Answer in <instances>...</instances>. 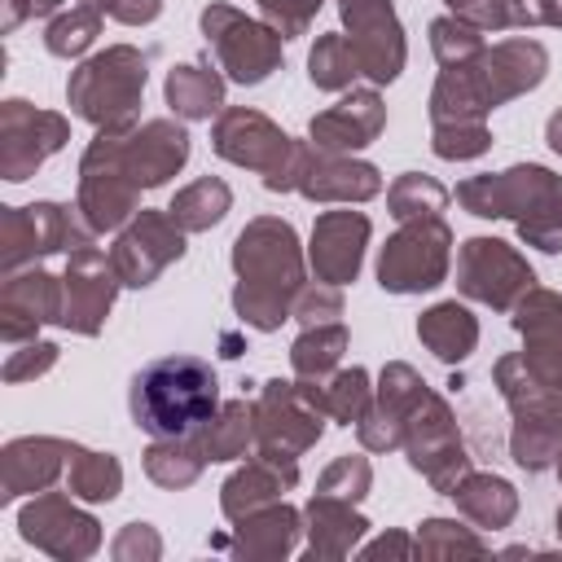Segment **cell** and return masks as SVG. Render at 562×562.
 Segmentation results:
<instances>
[{
	"label": "cell",
	"mask_w": 562,
	"mask_h": 562,
	"mask_svg": "<svg viewBox=\"0 0 562 562\" xmlns=\"http://www.w3.org/2000/svg\"><path fill=\"white\" fill-rule=\"evenodd\" d=\"M119 127H105L110 145H114V158L119 167L132 176L136 189H154L162 184L184 158H189V132L184 127H171V123H145L136 136L119 140L114 136Z\"/></svg>",
	"instance_id": "13"
},
{
	"label": "cell",
	"mask_w": 562,
	"mask_h": 562,
	"mask_svg": "<svg viewBox=\"0 0 562 562\" xmlns=\"http://www.w3.org/2000/svg\"><path fill=\"white\" fill-rule=\"evenodd\" d=\"M342 347H347V329L342 325H307V334L294 342L290 360H294V369L303 378H321L342 356Z\"/></svg>",
	"instance_id": "27"
},
{
	"label": "cell",
	"mask_w": 562,
	"mask_h": 562,
	"mask_svg": "<svg viewBox=\"0 0 562 562\" xmlns=\"http://www.w3.org/2000/svg\"><path fill=\"white\" fill-rule=\"evenodd\" d=\"M430 48H435V57H439L443 66H461L465 57H474V53L483 48V35H479V26L465 22V18H439V22L430 26Z\"/></svg>",
	"instance_id": "31"
},
{
	"label": "cell",
	"mask_w": 562,
	"mask_h": 562,
	"mask_svg": "<svg viewBox=\"0 0 562 562\" xmlns=\"http://www.w3.org/2000/svg\"><path fill=\"white\" fill-rule=\"evenodd\" d=\"M167 101L184 119H211L224 101V83L202 66H176L167 79Z\"/></svg>",
	"instance_id": "20"
},
{
	"label": "cell",
	"mask_w": 562,
	"mask_h": 562,
	"mask_svg": "<svg viewBox=\"0 0 562 562\" xmlns=\"http://www.w3.org/2000/svg\"><path fill=\"white\" fill-rule=\"evenodd\" d=\"M316 9H321V0H263V13L272 18V31H277L281 40L299 35Z\"/></svg>",
	"instance_id": "33"
},
{
	"label": "cell",
	"mask_w": 562,
	"mask_h": 562,
	"mask_svg": "<svg viewBox=\"0 0 562 562\" xmlns=\"http://www.w3.org/2000/svg\"><path fill=\"white\" fill-rule=\"evenodd\" d=\"M549 145H553V149L562 154V110H558V114L549 119Z\"/></svg>",
	"instance_id": "39"
},
{
	"label": "cell",
	"mask_w": 562,
	"mask_h": 562,
	"mask_svg": "<svg viewBox=\"0 0 562 562\" xmlns=\"http://www.w3.org/2000/svg\"><path fill=\"white\" fill-rule=\"evenodd\" d=\"M540 18L553 22V26H562V0H540Z\"/></svg>",
	"instance_id": "38"
},
{
	"label": "cell",
	"mask_w": 562,
	"mask_h": 562,
	"mask_svg": "<svg viewBox=\"0 0 562 562\" xmlns=\"http://www.w3.org/2000/svg\"><path fill=\"white\" fill-rule=\"evenodd\" d=\"M417 334H422V342L439 356V360H465L470 351H474V342H479V325H474V316L461 307V303H439V307H430L422 321H417Z\"/></svg>",
	"instance_id": "19"
},
{
	"label": "cell",
	"mask_w": 562,
	"mask_h": 562,
	"mask_svg": "<svg viewBox=\"0 0 562 562\" xmlns=\"http://www.w3.org/2000/svg\"><path fill=\"white\" fill-rule=\"evenodd\" d=\"M307 198H373L382 189L378 171L369 162H347V158H312L303 149L299 184Z\"/></svg>",
	"instance_id": "18"
},
{
	"label": "cell",
	"mask_w": 562,
	"mask_h": 562,
	"mask_svg": "<svg viewBox=\"0 0 562 562\" xmlns=\"http://www.w3.org/2000/svg\"><path fill=\"white\" fill-rule=\"evenodd\" d=\"M342 18L351 26V48L360 70H369L378 83H391L404 66V40L395 9L386 0H342Z\"/></svg>",
	"instance_id": "11"
},
{
	"label": "cell",
	"mask_w": 562,
	"mask_h": 562,
	"mask_svg": "<svg viewBox=\"0 0 562 562\" xmlns=\"http://www.w3.org/2000/svg\"><path fill=\"white\" fill-rule=\"evenodd\" d=\"M145 88V57L132 48H110L92 57L75 79H70V101L83 119L123 127L132 119V105Z\"/></svg>",
	"instance_id": "5"
},
{
	"label": "cell",
	"mask_w": 562,
	"mask_h": 562,
	"mask_svg": "<svg viewBox=\"0 0 562 562\" xmlns=\"http://www.w3.org/2000/svg\"><path fill=\"white\" fill-rule=\"evenodd\" d=\"M321 404H325V413L329 417H338V422H360L373 404H369V373L364 369H342L325 391H321Z\"/></svg>",
	"instance_id": "29"
},
{
	"label": "cell",
	"mask_w": 562,
	"mask_h": 562,
	"mask_svg": "<svg viewBox=\"0 0 562 562\" xmlns=\"http://www.w3.org/2000/svg\"><path fill=\"white\" fill-rule=\"evenodd\" d=\"M119 483H123V474H119L114 457L70 448V492H79L88 501H110V496H119Z\"/></svg>",
	"instance_id": "26"
},
{
	"label": "cell",
	"mask_w": 562,
	"mask_h": 562,
	"mask_svg": "<svg viewBox=\"0 0 562 562\" xmlns=\"http://www.w3.org/2000/svg\"><path fill=\"white\" fill-rule=\"evenodd\" d=\"M558 531H562V514H558Z\"/></svg>",
	"instance_id": "40"
},
{
	"label": "cell",
	"mask_w": 562,
	"mask_h": 562,
	"mask_svg": "<svg viewBox=\"0 0 562 562\" xmlns=\"http://www.w3.org/2000/svg\"><path fill=\"white\" fill-rule=\"evenodd\" d=\"M61 0H22V9H18V22L26 18V13H53Z\"/></svg>",
	"instance_id": "37"
},
{
	"label": "cell",
	"mask_w": 562,
	"mask_h": 562,
	"mask_svg": "<svg viewBox=\"0 0 562 562\" xmlns=\"http://www.w3.org/2000/svg\"><path fill=\"white\" fill-rule=\"evenodd\" d=\"M83 4L105 9V13H114L119 22H149V18H158V9H162V0H83Z\"/></svg>",
	"instance_id": "35"
},
{
	"label": "cell",
	"mask_w": 562,
	"mask_h": 562,
	"mask_svg": "<svg viewBox=\"0 0 562 562\" xmlns=\"http://www.w3.org/2000/svg\"><path fill=\"white\" fill-rule=\"evenodd\" d=\"M250 422L255 413L246 404H224L220 422H206L198 435H189L206 461H228V457H241L246 452V439H250Z\"/></svg>",
	"instance_id": "22"
},
{
	"label": "cell",
	"mask_w": 562,
	"mask_h": 562,
	"mask_svg": "<svg viewBox=\"0 0 562 562\" xmlns=\"http://www.w3.org/2000/svg\"><path fill=\"white\" fill-rule=\"evenodd\" d=\"M53 360H57V347H53V342H40V347H35V356H31V369L40 373V369H48ZM22 373H26L22 364H4V378H22Z\"/></svg>",
	"instance_id": "36"
},
{
	"label": "cell",
	"mask_w": 562,
	"mask_h": 562,
	"mask_svg": "<svg viewBox=\"0 0 562 562\" xmlns=\"http://www.w3.org/2000/svg\"><path fill=\"white\" fill-rule=\"evenodd\" d=\"M452 496L483 522V527H501L514 518V487L505 479H492V474H474L465 479L461 487H452Z\"/></svg>",
	"instance_id": "23"
},
{
	"label": "cell",
	"mask_w": 562,
	"mask_h": 562,
	"mask_svg": "<svg viewBox=\"0 0 562 562\" xmlns=\"http://www.w3.org/2000/svg\"><path fill=\"white\" fill-rule=\"evenodd\" d=\"M342 312V299H338V285H316V290H303L299 294V307H294V316L303 321V325H329V316H338Z\"/></svg>",
	"instance_id": "34"
},
{
	"label": "cell",
	"mask_w": 562,
	"mask_h": 562,
	"mask_svg": "<svg viewBox=\"0 0 562 562\" xmlns=\"http://www.w3.org/2000/svg\"><path fill=\"white\" fill-rule=\"evenodd\" d=\"M364 237H369V220L356 215V211H329L316 220V233H312V263L321 272V281L329 285H342L356 277L360 268V250H364Z\"/></svg>",
	"instance_id": "14"
},
{
	"label": "cell",
	"mask_w": 562,
	"mask_h": 562,
	"mask_svg": "<svg viewBox=\"0 0 562 562\" xmlns=\"http://www.w3.org/2000/svg\"><path fill=\"white\" fill-rule=\"evenodd\" d=\"M202 31L206 40L215 44V57L224 61V70L237 79V83H259L268 79V70L277 66L281 57V35L259 26V22H246L241 13L224 9V4H211L202 13Z\"/></svg>",
	"instance_id": "7"
},
{
	"label": "cell",
	"mask_w": 562,
	"mask_h": 562,
	"mask_svg": "<svg viewBox=\"0 0 562 562\" xmlns=\"http://www.w3.org/2000/svg\"><path fill=\"white\" fill-rule=\"evenodd\" d=\"M307 66H312V83H316V88H347L360 61H356L351 40H342V35H321L316 48H312V57H307Z\"/></svg>",
	"instance_id": "28"
},
{
	"label": "cell",
	"mask_w": 562,
	"mask_h": 562,
	"mask_svg": "<svg viewBox=\"0 0 562 562\" xmlns=\"http://www.w3.org/2000/svg\"><path fill=\"white\" fill-rule=\"evenodd\" d=\"M448 224L439 215L430 220H417L408 228H400L382 259H378V281L382 290H395V294H417V290H435L448 272Z\"/></svg>",
	"instance_id": "6"
},
{
	"label": "cell",
	"mask_w": 562,
	"mask_h": 562,
	"mask_svg": "<svg viewBox=\"0 0 562 562\" xmlns=\"http://www.w3.org/2000/svg\"><path fill=\"white\" fill-rule=\"evenodd\" d=\"M474 215H514L522 237L540 250H562V180L544 167H514L501 176H474L457 189Z\"/></svg>",
	"instance_id": "3"
},
{
	"label": "cell",
	"mask_w": 562,
	"mask_h": 562,
	"mask_svg": "<svg viewBox=\"0 0 562 562\" xmlns=\"http://www.w3.org/2000/svg\"><path fill=\"white\" fill-rule=\"evenodd\" d=\"M514 325H518V334L527 338V356H522V360H527L540 378L562 382V299L536 290V294L518 307Z\"/></svg>",
	"instance_id": "16"
},
{
	"label": "cell",
	"mask_w": 562,
	"mask_h": 562,
	"mask_svg": "<svg viewBox=\"0 0 562 562\" xmlns=\"http://www.w3.org/2000/svg\"><path fill=\"white\" fill-rule=\"evenodd\" d=\"M386 202H391V215L395 220H430V215H439L443 206H448V189L443 184H435V180H426V176H400L395 184H391V193H386Z\"/></svg>",
	"instance_id": "25"
},
{
	"label": "cell",
	"mask_w": 562,
	"mask_h": 562,
	"mask_svg": "<svg viewBox=\"0 0 562 562\" xmlns=\"http://www.w3.org/2000/svg\"><path fill=\"white\" fill-rule=\"evenodd\" d=\"M457 277H461V290L470 299H483L492 307H509L522 290H531V268L505 246V241H492V237H470L461 246V259H457Z\"/></svg>",
	"instance_id": "9"
},
{
	"label": "cell",
	"mask_w": 562,
	"mask_h": 562,
	"mask_svg": "<svg viewBox=\"0 0 562 562\" xmlns=\"http://www.w3.org/2000/svg\"><path fill=\"white\" fill-rule=\"evenodd\" d=\"M321 413H325L321 391H312L303 382H268V391L255 408L263 452L294 457L307 443H316L321 439Z\"/></svg>",
	"instance_id": "8"
},
{
	"label": "cell",
	"mask_w": 562,
	"mask_h": 562,
	"mask_svg": "<svg viewBox=\"0 0 562 562\" xmlns=\"http://www.w3.org/2000/svg\"><path fill=\"white\" fill-rule=\"evenodd\" d=\"M114 281H119L114 263H105L101 250L79 246L70 255V263H66V281H61L66 303H61V321L57 325H70L79 334H97L101 316L114 303Z\"/></svg>",
	"instance_id": "12"
},
{
	"label": "cell",
	"mask_w": 562,
	"mask_h": 562,
	"mask_svg": "<svg viewBox=\"0 0 562 562\" xmlns=\"http://www.w3.org/2000/svg\"><path fill=\"white\" fill-rule=\"evenodd\" d=\"M382 132V101L373 92H351L334 110L312 119V140L321 149H360Z\"/></svg>",
	"instance_id": "17"
},
{
	"label": "cell",
	"mask_w": 562,
	"mask_h": 562,
	"mask_svg": "<svg viewBox=\"0 0 562 562\" xmlns=\"http://www.w3.org/2000/svg\"><path fill=\"white\" fill-rule=\"evenodd\" d=\"M233 268L241 277L233 303L241 321L255 329H277L285 321L290 299L303 290V263L294 250V228L281 220H255L233 250Z\"/></svg>",
	"instance_id": "2"
},
{
	"label": "cell",
	"mask_w": 562,
	"mask_h": 562,
	"mask_svg": "<svg viewBox=\"0 0 562 562\" xmlns=\"http://www.w3.org/2000/svg\"><path fill=\"white\" fill-rule=\"evenodd\" d=\"M544 66H549V57H544L540 44L509 40V44L483 53V61H479L474 75H479V88H483L487 105H496V101H505V97H514L522 88H536L544 79Z\"/></svg>",
	"instance_id": "15"
},
{
	"label": "cell",
	"mask_w": 562,
	"mask_h": 562,
	"mask_svg": "<svg viewBox=\"0 0 562 562\" xmlns=\"http://www.w3.org/2000/svg\"><path fill=\"white\" fill-rule=\"evenodd\" d=\"M176 220L171 215H158V211H140V220L119 237L110 263L119 272L123 285H149L171 259L184 255V237L180 228H171Z\"/></svg>",
	"instance_id": "10"
},
{
	"label": "cell",
	"mask_w": 562,
	"mask_h": 562,
	"mask_svg": "<svg viewBox=\"0 0 562 562\" xmlns=\"http://www.w3.org/2000/svg\"><path fill=\"white\" fill-rule=\"evenodd\" d=\"M132 422L154 439H189L220 408V378L202 356H162L132 378Z\"/></svg>",
	"instance_id": "1"
},
{
	"label": "cell",
	"mask_w": 562,
	"mask_h": 562,
	"mask_svg": "<svg viewBox=\"0 0 562 562\" xmlns=\"http://www.w3.org/2000/svg\"><path fill=\"white\" fill-rule=\"evenodd\" d=\"M228 202H233L228 184L206 176V180H193L189 189H180V193H176V202L167 206V215L176 220V228H211V224H220V220H224Z\"/></svg>",
	"instance_id": "21"
},
{
	"label": "cell",
	"mask_w": 562,
	"mask_h": 562,
	"mask_svg": "<svg viewBox=\"0 0 562 562\" xmlns=\"http://www.w3.org/2000/svg\"><path fill=\"white\" fill-rule=\"evenodd\" d=\"M487 149L483 123H443L435 127V154L439 158H474Z\"/></svg>",
	"instance_id": "32"
},
{
	"label": "cell",
	"mask_w": 562,
	"mask_h": 562,
	"mask_svg": "<svg viewBox=\"0 0 562 562\" xmlns=\"http://www.w3.org/2000/svg\"><path fill=\"white\" fill-rule=\"evenodd\" d=\"M215 149H220L228 162L268 171V176H263L268 189H294V184H299L303 149L290 145V136L277 132V127H272L263 114H255V110H228V114L215 123Z\"/></svg>",
	"instance_id": "4"
},
{
	"label": "cell",
	"mask_w": 562,
	"mask_h": 562,
	"mask_svg": "<svg viewBox=\"0 0 562 562\" xmlns=\"http://www.w3.org/2000/svg\"><path fill=\"white\" fill-rule=\"evenodd\" d=\"M202 448L198 443H176V439H162V443H154L149 452H145V470H149V479L154 483H162V487H180V483H193L198 479V470H202Z\"/></svg>",
	"instance_id": "24"
},
{
	"label": "cell",
	"mask_w": 562,
	"mask_h": 562,
	"mask_svg": "<svg viewBox=\"0 0 562 562\" xmlns=\"http://www.w3.org/2000/svg\"><path fill=\"white\" fill-rule=\"evenodd\" d=\"M97 31H101L97 9H92V4H79V9H70L66 18H57V22L48 26V53L75 57V53H83V48L97 40Z\"/></svg>",
	"instance_id": "30"
}]
</instances>
